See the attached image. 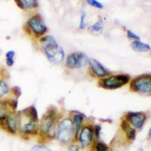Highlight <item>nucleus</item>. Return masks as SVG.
Here are the masks:
<instances>
[{"label": "nucleus", "mask_w": 151, "mask_h": 151, "mask_svg": "<svg viewBox=\"0 0 151 151\" xmlns=\"http://www.w3.org/2000/svg\"><path fill=\"white\" fill-rule=\"evenodd\" d=\"M146 119L147 116L142 112H129L127 114L128 121L138 129H142Z\"/></svg>", "instance_id": "9"}, {"label": "nucleus", "mask_w": 151, "mask_h": 151, "mask_svg": "<svg viewBox=\"0 0 151 151\" xmlns=\"http://www.w3.org/2000/svg\"><path fill=\"white\" fill-rule=\"evenodd\" d=\"M93 138V132L92 130L90 127H86L83 128L81 131V133L79 134V141L83 148L86 147L88 146L91 143Z\"/></svg>", "instance_id": "11"}, {"label": "nucleus", "mask_w": 151, "mask_h": 151, "mask_svg": "<svg viewBox=\"0 0 151 151\" xmlns=\"http://www.w3.org/2000/svg\"><path fill=\"white\" fill-rule=\"evenodd\" d=\"M6 125L9 132L14 134L17 131V115L14 113H12L6 117Z\"/></svg>", "instance_id": "12"}, {"label": "nucleus", "mask_w": 151, "mask_h": 151, "mask_svg": "<svg viewBox=\"0 0 151 151\" xmlns=\"http://www.w3.org/2000/svg\"><path fill=\"white\" fill-rule=\"evenodd\" d=\"M17 6L21 9H33L38 6V1L36 0H16Z\"/></svg>", "instance_id": "14"}, {"label": "nucleus", "mask_w": 151, "mask_h": 151, "mask_svg": "<svg viewBox=\"0 0 151 151\" xmlns=\"http://www.w3.org/2000/svg\"><path fill=\"white\" fill-rule=\"evenodd\" d=\"M127 35H128V37H129V39L134 40L135 41H139L140 40L139 36H137V35H136L134 33H133L132 31L129 30V29H128L127 30Z\"/></svg>", "instance_id": "24"}, {"label": "nucleus", "mask_w": 151, "mask_h": 151, "mask_svg": "<svg viewBox=\"0 0 151 151\" xmlns=\"http://www.w3.org/2000/svg\"><path fill=\"white\" fill-rule=\"evenodd\" d=\"M32 151H51L48 148H47L45 146H42V145H37L35 146L33 148Z\"/></svg>", "instance_id": "25"}, {"label": "nucleus", "mask_w": 151, "mask_h": 151, "mask_svg": "<svg viewBox=\"0 0 151 151\" xmlns=\"http://www.w3.org/2000/svg\"><path fill=\"white\" fill-rule=\"evenodd\" d=\"M121 127L122 130L125 133L127 137L130 140H134L136 136V131L135 129H133L130 125V124L128 122L127 120H122L121 123Z\"/></svg>", "instance_id": "13"}, {"label": "nucleus", "mask_w": 151, "mask_h": 151, "mask_svg": "<svg viewBox=\"0 0 151 151\" xmlns=\"http://www.w3.org/2000/svg\"><path fill=\"white\" fill-rule=\"evenodd\" d=\"M97 151H111L110 148L103 142H98L96 145Z\"/></svg>", "instance_id": "21"}, {"label": "nucleus", "mask_w": 151, "mask_h": 151, "mask_svg": "<svg viewBox=\"0 0 151 151\" xmlns=\"http://www.w3.org/2000/svg\"><path fill=\"white\" fill-rule=\"evenodd\" d=\"M28 25L33 33L38 36H42L47 32V27L40 14H36L29 19Z\"/></svg>", "instance_id": "8"}, {"label": "nucleus", "mask_w": 151, "mask_h": 151, "mask_svg": "<svg viewBox=\"0 0 151 151\" xmlns=\"http://www.w3.org/2000/svg\"><path fill=\"white\" fill-rule=\"evenodd\" d=\"M88 64H89L90 69H91L93 74L98 77H104V76L109 75V73H110L108 71L106 70V69L97 60H94L92 58L89 59Z\"/></svg>", "instance_id": "10"}, {"label": "nucleus", "mask_w": 151, "mask_h": 151, "mask_svg": "<svg viewBox=\"0 0 151 151\" xmlns=\"http://www.w3.org/2000/svg\"><path fill=\"white\" fill-rule=\"evenodd\" d=\"M88 60L89 58L83 52H73L67 56L66 66L70 69L81 68L88 64Z\"/></svg>", "instance_id": "6"}, {"label": "nucleus", "mask_w": 151, "mask_h": 151, "mask_svg": "<svg viewBox=\"0 0 151 151\" xmlns=\"http://www.w3.org/2000/svg\"><path fill=\"white\" fill-rule=\"evenodd\" d=\"M14 55H15V52L14 51H9L5 55V57H6V63H7V65L9 66V67H12L14 64Z\"/></svg>", "instance_id": "20"}, {"label": "nucleus", "mask_w": 151, "mask_h": 151, "mask_svg": "<svg viewBox=\"0 0 151 151\" xmlns=\"http://www.w3.org/2000/svg\"><path fill=\"white\" fill-rule=\"evenodd\" d=\"M87 2L89 5H93L94 7L98 8V9H103L104 8V5L98 1H96V0H88Z\"/></svg>", "instance_id": "22"}, {"label": "nucleus", "mask_w": 151, "mask_h": 151, "mask_svg": "<svg viewBox=\"0 0 151 151\" xmlns=\"http://www.w3.org/2000/svg\"><path fill=\"white\" fill-rule=\"evenodd\" d=\"M130 77L126 74H118L104 78L99 81V86L106 89H116L129 83Z\"/></svg>", "instance_id": "3"}, {"label": "nucleus", "mask_w": 151, "mask_h": 151, "mask_svg": "<svg viewBox=\"0 0 151 151\" xmlns=\"http://www.w3.org/2000/svg\"><path fill=\"white\" fill-rule=\"evenodd\" d=\"M83 119H84V116L81 113H77L74 115L73 116V125L74 126V130L76 132V136L78 137L79 132L81 130V126H82V123H83Z\"/></svg>", "instance_id": "16"}, {"label": "nucleus", "mask_w": 151, "mask_h": 151, "mask_svg": "<svg viewBox=\"0 0 151 151\" xmlns=\"http://www.w3.org/2000/svg\"><path fill=\"white\" fill-rule=\"evenodd\" d=\"M8 116V109L6 104L3 101H0V121L4 120Z\"/></svg>", "instance_id": "18"}, {"label": "nucleus", "mask_w": 151, "mask_h": 151, "mask_svg": "<svg viewBox=\"0 0 151 151\" xmlns=\"http://www.w3.org/2000/svg\"><path fill=\"white\" fill-rule=\"evenodd\" d=\"M12 91H13V93H14L17 97L20 96L21 94V90L19 87H14L13 88V89H12Z\"/></svg>", "instance_id": "27"}, {"label": "nucleus", "mask_w": 151, "mask_h": 151, "mask_svg": "<svg viewBox=\"0 0 151 151\" xmlns=\"http://www.w3.org/2000/svg\"><path fill=\"white\" fill-rule=\"evenodd\" d=\"M86 13L84 12L81 14V18H80V24H79V28L80 29H84L86 26Z\"/></svg>", "instance_id": "23"}, {"label": "nucleus", "mask_w": 151, "mask_h": 151, "mask_svg": "<svg viewBox=\"0 0 151 151\" xmlns=\"http://www.w3.org/2000/svg\"><path fill=\"white\" fill-rule=\"evenodd\" d=\"M104 28L103 20L101 18H99L98 21L94 23L93 25H91L89 28V30L91 31L92 33H100L101 32Z\"/></svg>", "instance_id": "17"}, {"label": "nucleus", "mask_w": 151, "mask_h": 151, "mask_svg": "<svg viewBox=\"0 0 151 151\" xmlns=\"http://www.w3.org/2000/svg\"><path fill=\"white\" fill-rule=\"evenodd\" d=\"M138 151H144V150H143V149H142V148H141V149H140V150H138Z\"/></svg>", "instance_id": "29"}, {"label": "nucleus", "mask_w": 151, "mask_h": 151, "mask_svg": "<svg viewBox=\"0 0 151 151\" xmlns=\"http://www.w3.org/2000/svg\"><path fill=\"white\" fill-rule=\"evenodd\" d=\"M79 147L76 144H72L70 146H69V150L70 151H79Z\"/></svg>", "instance_id": "28"}, {"label": "nucleus", "mask_w": 151, "mask_h": 151, "mask_svg": "<svg viewBox=\"0 0 151 151\" xmlns=\"http://www.w3.org/2000/svg\"><path fill=\"white\" fill-rule=\"evenodd\" d=\"M37 110L31 106L17 113V124L20 132L24 134H36L37 132Z\"/></svg>", "instance_id": "1"}, {"label": "nucleus", "mask_w": 151, "mask_h": 151, "mask_svg": "<svg viewBox=\"0 0 151 151\" xmlns=\"http://www.w3.org/2000/svg\"><path fill=\"white\" fill-rule=\"evenodd\" d=\"M56 120V112L54 110H49L43 116L41 120L42 132L47 135H51V133L53 131L54 125Z\"/></svg>", "instance_id": "7"}, {"label": "nucleus", "mask_w": 151, "mask_h": 151, "mask_svg": "<svg viewBox=\"0 0 151 151\" xmlns=\"http://www.w3.org/2000/svg\"><path fill=\"white\" fill-rule=\"evenodd\" d=\"M132 91L143 94H150L151 91V76L150 74L141 75L134 78L130 85Z\"/></svg>", "instance_id": "5"}, {"label": "nucleus", "mask_w": 151, "mask_h": 151, "mask_svg": "<svg viewBox=\"0 0 151 151\" xmlns=\"http://www.w3.org/2000/svg\"><path fill=\"white\" fill-rule=\"evenodd\" d=\"M132 48L137 52H147L150 49V46L148 44L142 42L140 40L133 42L132 43Z\"/></svg>", "instance_id": "15"}, {"label": "nucleus", "mask_w": 151, "mask_h": 151, "mask_svg": "<svg viewBox=\"0 0 151 151\" xmlns=\"http://www.w3.org/2000/svg\"><path fill=\"white\" fill-rule=\"evenodd\" d=\"M42 52L53 64H59L64 59V49L58 45L52 36H45L40 40Z\"/></svg>", "instance_id": "2"}, {"label": "nucleus", "mask_w": 151, "mask_h": 151, "mask_svg": "<svg viewBox=\"0 0 151 151\" xmlns=\"http://www.w3.org/2000/svg\"><path fill=\"white\" fill-rule=\"evenodd\" d=\"M9 91V87L5 81H0V98L7 94Z\"/></svg>", "instance_id": "19"}, {"label": "nucleus", "mask_w": 151, "mask_h": 151, "mask_svg": "<svg viewBox=\"0 0 151 151\" xmlns=\"http://www.w3.org/2000/svg\"><path fill=\"white\" fill-rule=\"evenodd\" d=\"M74 129L70 119H64L59 123L57 130V138L62 144H67L72 139Z\"/></svg>", "instance_id": "4"}, {"label": "nucleus", "mask_w": 151, "mask_h": 151, "mask_svg": "<svg viewBox=\"0 0 151 151\" xmlns=\"http://www.w3.org/2000/svg\"><path fill=\"white\" fill-rule=\"evenodd\" d=\"M94 130H95V134H96V137L97 138H99L100 133H101V125H95V127H94Z\"/></svg>", "instance_id": "26"}]
</instances>
